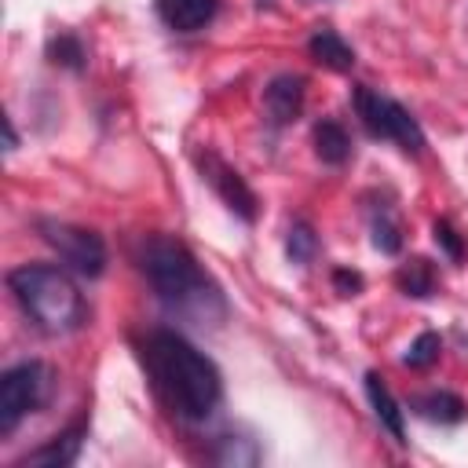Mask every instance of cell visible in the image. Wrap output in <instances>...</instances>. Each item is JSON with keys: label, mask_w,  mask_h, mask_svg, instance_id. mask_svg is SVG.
<instances>
[{"label": "cell", "mask_w": 468, "mask_h": 468, "mask_svg": "<svg viewBox=\"0 0 468 468\" xmlns=\"http://www.w3.org/2000/svg\"><path fill=\"white\" fill-rule=\"evenodd\" d=\"M84 420L80 424H73V428H66L62 435H55L51 442H44L40 450H33V453H26L22 461H18V468H26V464H40V468H66V464H73L77 461V453H80V442H84Z\"/></svg>", "instance_id": "obj_10"}, {"label": "cell", "mask_w": 468, "mask_h": 468, "mask_svg": "<svg viewBox=\"0 0 468 468\" xmlns=\"http://www.w3.org/2000/svg\"><path fill=\"white\" fill-rule=\"evenodd\" d=\"M40 238L58 252V260L66 267H73L77 274L84 278H99L106 271V245L95 230L88 227H73V223H62V219H40L37 223Z\"/></svg>", "instance_id": "obj_6"}, {"label": "cell", "mask_w": 468, "mask_h": 468, "mask_svg": "<svg viewBox=\"0 0 468 468\" xmlns=\"http://www.w3.org/2000/svg\"><path fill=\"white\" fill-rule=\"evenodd\" d=\"M395 285H399L406 296H413V300H428V296H435L439 278H435V271H431V263H428L424 256H413V260H406V263L395 271Z\"/></svg>", "instance_id": "obj_14"}, {"label": "cell", "mask_w": 468, "mask_h": 468, "mask_svg": "<svg viewBox=\"0 0 468 468\" xmlns=\"http://www.w3.org/2000/svg\"><path fill=\"white\" fill-rule=\"evenodd\" d=\"M139 271L146 274L150 289L157 292V300L172 303V307H183V311H194L201 307L208 296H216V289L208 285V278L201 274L194 252L179 241V238H168V234H146L139 241Z\"/></svg>", "instance_id": "obj_3"}, {"label": "cell", "mask_w": 468, "mask_h": 468, "mask_svg": "<svg viewBox=\"0 0 468 468\" xmlns=\"http://www.w3.org/2000/svg\"><path fill=\"white\" fill-rule=\"evenodd\" d=\"M369 230H373V245L384 252V256H395L402 249V227L399 219L391 216V208H380L369 216Z\"/></svg>", "instance_id": "obj_17"}, {"label": "cell", "mask_w": 468, "mask_h": 468, "mask_svg": "<svg viewBox=\"0 0 468 468\" xmlns=\"http://www.w3.org/2000/svg\"><path fill=\"white\" fill-rule=\"evenodd\" d=\"M263 113L274 128L292 124L303 113V77L296 73H278L263 88Z\"/></svg>", "instance_id": "obj_8"}, {"label": "cell", "mask_w": 468, "mask_h": 468, "mask_svg": "<svg viewBox=\"0 0 468 468\" xmlns=\"http://www.w3.org/2000/svg\"><path fill=\"white\" fill-rule=\"evenodd\" d=\"M355 113H358L362 128H366L373 139H391V143H399L406 154H420V150H424V132H420L417 117H413L402 102H395V99H388V95H380V91L358 84V88H355Z\"/></svg>", "instance_id": "obj_4"}, {"label": "cell", "mask_w": 468, "mask_h": 468, "mask_svg": "<svg viewBox=\"0 0 468 468\" xmlns=\"http://www.w3.org/2000/svg\"><path fill=\"white\" fill-rule=\"evenodd\" d=\"M285 252H289V260L300 263V267H307V263L318 256V234H314V227H311L307 219H296V223L289 227Z\"/></svg>", "instance_id": "obj_16"}, {"label": "cell", "mask_w": 468, "mask_h": 468, "mask_svg": "<svg viewBox=\"0 0 468 468\" xmlns=\"http://www.w3.org/2000/svg\"><path fill=\"white\" fill-rule=\"evenodd\" d=\"M314 154L325 161V165H344L351 157V139L344 132V124L336 121H318L314 124Z\"/></svg>", "instance_id": "obj_15"}, {"label": "cell", "mask_w": 468, "mask_h": 468, "mask_svg": "<svg viewBox=\"0 0 468 468\" xmlns=\"http://www.w3.org/2000/svg\"><path fill=\"white\" fill-rule=\"evenodd\" d=\"M307 51H311L314 62H322V66H329V69H336V73H347V69L355 66V51H351V44H347L336 29H329V26H322V29L311 33Z\"/></svg>", "instance_id": "obj_12"}, {"label": "cell", "mask_w": 468, "mask_h": 468, "mask_svg": "<svg viewBox=\"0 0 468 468\" xmlns=\"http://www.w3.org/2000/svg\"><path fill=\"white\" fill-rule=\"evenodd\" d=\"M197 168H201V179H208V186L223 197V205H227L234 216H241L245 223L256 219V194L249 190V183H245L219 154H212V150L197 154Z\"/></svg>", "instance_id": "obj_7"}, {"label": "cell", "mask_w": 468, "mask_h": 468, "mask_svg": "<svg viewBox=\"0 0 468 468\" xmlns=\"http://www.w3.org/2000/svg\"><path fill=\"white\" fill-rule=\"evenodd\" d=\"M48 58H51L55 66L80 69V66H84V48H80V40H77L73 33H58V37L48 40Z\"/></svg>", "instance_id": "obj_18"}, {"label": "cell", "mask_w": 468, "mask_h": 468, "mask_svg": "<svg viewBox=\"0 0 468 468\" xmlns=\"http://www.w3.org/2000/svg\"><path fill=\"white\" fill-rule=\"evenodd\" d=\"M216 7H219V0H157L161 22L176 33L205 29L216 18Z\"/></svg>", "instance_id": "obj_9"}, {"label": "cell", "mask_w": 468, "mask_h": 468, "mask_svg": "<svg viewBox=\"0 0 468 468\" xmlns=\"http://www.w3.org/2000/svg\"><path fill=\"white\" fill-rule=\"evenodd\" d=\"M333 285L340 296H358L362 292V274L355 271H333Z\"/></svg>", "instance_id": "obj_22"}, {"label": "cell", "mask_w": 468, "mask_h": 468, "mask_svg": "<svg viewBox=\"0 0 468 468\" xmlns=\"http://www.w3.org/2000/svg\"><path fill=\"white\" fill-rule=\"evenodd\" d=\"M439 351H442L439 333H420V336L406 347L402 362H406L410 369H428V366H435V362H439Z\"/></svg>", "instance_id": "obj_19"}, {"label": "cell", "mask_w": 468, "mask_h": 468, "mask_svg": "<svg viewBox=\"0 0 468 468\" xmlns=\"http://www.w3.org/2000/svg\"><path fill=\"white\" fill-rule=\"evenodd\" d=\"M216 461H219V464H256V461H260V450H256L252 439L223 435L219 446H216Z\"/></svg>", "instance_id": "obj_20"}, {"label": "cell", "mask_w": 468, "mask_h": 468, "mask_svg": "<svg viewBox=\"0 0 468 468\" xmlns=\"http://www.w3.org/2000/svg\"><path fill=\"white\" fill-rule=\"evenodd\" d=\"M7 289L15 292L18 307L26 311V318L48 333V336H66L77 333L88 318L84 296L77 289V282L51 263H22L7 274Z\"/></svg>", "instance_id": "obj_2"}, {"label": "cell", "mask_w": 468, "mask_h": 468, "mask_svg": "<svg viewBox=\"0 0 468 468\" xmlns=\"http://www.w3.org/2000/svg\"><path fill=\"white\" fill-rule=\"evenodd\" d=\"M410 410L431 424H457L464 417V402L453 391H420L410 399Z\"/></svg>", "instance_id": "obj_13"}, {"label": "cell", "mask_w": 468, "mask_h": 468, "mask_svg": "<svg viewBox=\"0 0 468 468\" xmlns=\"http://www.w3.org/2000/svg\"><path fill=\"white\" fill-rule=\"evenodd\" d=\"M143 362L154 391L179 420H205L219 406V369L176 329H150L143 340Z\"/></svg>", "instance_id": "obj_1"}, {"label": "cell", "mask_w": 468, "mask_h": 468, "mask_svg": "<svg viewBox=\"0 0 468 468\" xmlns=\"http://www.w3.org/2000/svg\"><path fill=\"white\" fill-rule=\"evenodd\" d=\"M4 135H7V150H15V146H18V135H15V128H11V117H4Z\"/></svg>", "instance_id": "obj_23"}, {"label": "cell", "mask_w": 468, "mask_h": 468, "mask_svg": "<svg viewBox=\"0 0 468 468\" xmlns=\"http://www.w3.org/2000/svg\"><path fill=\"white\" fill-rule=\"evenodd\" d=\"M431 234H435V245H439L450 260H464V241H461V234L453 230V223H450V219H435Z\"/></svg>", "instance_id": "obj_21"}, {"label": "cell", "mask_w": 468, "mask_h": 468, "mask_svg": "<svg viewBox=\"0 0 468 468\" xmlns=\"http://www.w3.org/2000/svg\"><path fill=\"white\" fill-rule=\"evenodd\" d=\"M366 395H369V406H373V413H377V420L391 431V439L395 442H406V424H402V406L395 402V395L388 391V384H384V377L380 373H366Z\"/></svg>", "instance_id": "obj_11"}, {"label": "cell", "mask_w": 468, "mask_h": 468, "mask_svg": "<svg viewBox=\"0 0 468 468\" xmlns=\"http://www.w3.org/2000/svg\"><path fill=\"white\" fill-rule=\"evenodd\" d=\"M51 369L44 362H18L0 377V431L11 435L18 420L51 399Z\"/></svg>", "instance_id": "obj_5"}]
</instances>
